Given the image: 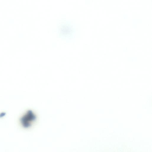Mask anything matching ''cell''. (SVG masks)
Listing matches in <instances>:
<instances>
[{"mask_svg": "<svg viewBox=\"0 0 152 152\" xmlns=\"http://www.w3.org/2000/svg\"><path fill=\"white\" fill-rule=\"evenodd\" d=\"M36 118V116L34 113L31 110H28L22 118L21 121L25 126H28Z\"/></svg>", "mask_w": 152, "mask_h": 152, "instance_id": "1", "label": "cell"}]
</instances>
